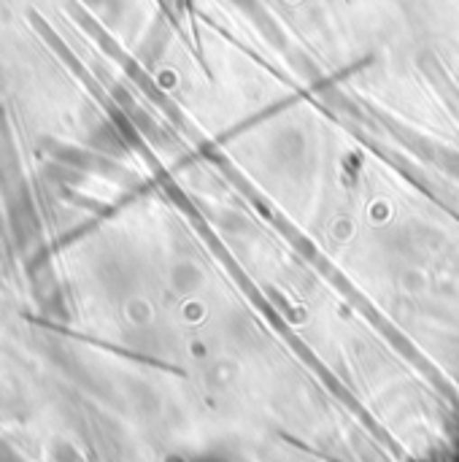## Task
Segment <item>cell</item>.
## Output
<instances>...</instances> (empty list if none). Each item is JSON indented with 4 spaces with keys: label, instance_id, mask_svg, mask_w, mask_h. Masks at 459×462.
<instances>
[{
    "label": "cell",
    "instance_id": "1",
    "mask_svg": "<svg viewBox=\"0 0 459 462\" xmlns=\"http://www.w3.org/2000/svg\"><path fill=\"white\" fill-rule=\"evenodd\" d=\"M427 462H459V417L454 422V428L446 433V439L438 444V449L430 455Z\"/></svg>",
    "mask_w": 459,
    "mask_h": 462
}]
</instances>
